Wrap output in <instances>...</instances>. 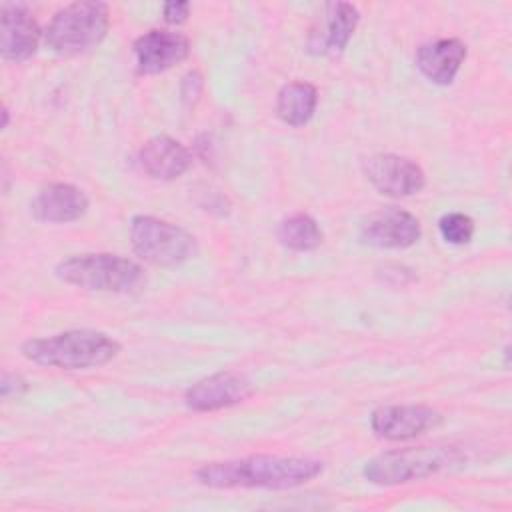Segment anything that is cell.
Listing matches in <instances>:
<instances>
[{
  "label": "cell",
  "instance_id": "cell-1",
  "mask_svg": "<svg viewBox=\"0 0 512 512\" xmlns=\"http://www.w3.org/2000/svg\"><path fill=\"white\" fill-rule=\"evenodd\" d=\"M324 472V462L312 456L252 454L234 460L202 464L194 476L208 488L290 490L312 482Z\"/></svg>",
  "mask_w": 512,
  "mask_h": 512
},
{
  "label": "cell",
  "instance_id": "cell-2",
  "mask_svg": "<svg viewBox=\"0 0 512 512\" xmlns=\"http://www.w3.org/2000/svg\"><path fill=\"white\" fill-rule=\"evenodd\" d=\"M20 352L26 360L38 366L88 370L114 360L120 352V342L100 330L80 328L42 338H30L22 342Z\"/></svg>",
  "mask_w": 512,
  "mask_h": 512
},
{
  "label": "cell",
  "instance_id": "cell-3",
  "mask_svg": "<svg viewBox=\"0 0 512 512\" xmlns=\"http://www.w3.org/2000/svg\"><path fill=\"white\" fill-rule=\"evenodd\" d=\"M466 462V454L460 446H410L380 452L370 458L362 474L376 486H398L416 480H424L444 470L458 468Z\"/></svg>",
  "mask_w": 512,
  "mask_h": 512
},
{
  "label": "cell",
  "instance_id": "cell-4",
  "mask_svg": "<svg viewBox=\"0 0 512 512\" xmlns=\"http://www.w3.org/2000/svg\"><path fill=\"white\" fill-rule=\"evenodd\" d=\"M110 28L106 2L82 0L60 8L42 30L44 44L62 56H76L94 50Z\"/></svg>",
  "mask_w": 512,
  "mask_h": 512
},
{
  "label": "cell",
  "instance_id": "cell-5",
  "mask_svg": "<svg viewBox=\"0 0 512 512\" xmlns=\"http://www.w3.org/2000/svg\"><path fill=\"white\" fill-rule=\"evenodd\" d=\"M54 274L62 282L90 292L126 294L144 282V270L138 262L110 252L64 258L56 264Z\"/></svg>",
  "mask_w": 512,
  "mask_h": 512
},
{
  "label": "cell",
  "instance_id": "cell-6",
  "mask_svg": "<svg viewBox=\"0 0 512 512\" xmlns=\"http://www.w3.org/2000/svg\"><path fill=\"white\" fill-rule=\"evenodd\" d=\"M130 244L138 258L160 268L180 266L198 252L196 238L186 228L150 214L130 220Z\"/></svg>",
  "mask_w": 512,
  "mask_h": 512
},
{
  "label": "cell",
  "instance_id": "cell-7",
  "mask_svg": "<svg viewBox=\"0 0 512 512\" xmlns=\"http://www.w3.org/2000/svg\"><path fill=\"white\" fill-rule=\"evenodd\" d=\"M364 176L374 190L390 198H408L426 186V174L420 164L392 152L366 158Z\"/></svg>",
  "mask_w": 512,
  "mask_h": 512
},
{
  "label": "cell",
  "instance_id": "cell-8",
  "mask_svg": "<svg viewBox=\"0 0 512 512\" xmlns=\"http://www.w3.org/2000/svg\"><path fill=\"white\" fill-rule=\"evenodd\" d=\"M442 422V412L424 404H388L370 414L372 432L392 442L412 440L438 428Z\"/></svg>",
  "mask_w": 512,
  "mask_h": 512
},
{
  "label": "cell",
  "instance_id": "cell-9",
  "mask_svg": "<svg viewBox=\"0 0 512 512\" xmlns=\"http://www.w3.org/2000/svg\"><path fill=\"white\" fill-rule=\"evenodd\" d=\"M422 228L418 218L396 206H388L372 212L360 226V240L374 248L402 250L420 240Z\"/></svg>",
  "mask_w": 512,
  "mask_h": 512
},
{
  "label": "cell",
  "instance_id": "cell-10",
  "mask_svg": "<svg viewBox=\"0 0 512 512\" xmlns=\"http://www.w3.org/2000/svg\"><path fill=\"white\" fill-rule=\"evenodd\" d=\"M250 394L252 384L244 374L220 370L194 382L184 392V404L194 412H216L244 402Z\"/></svg>",
  "mask_w": 512,
  "mask_h": 512
},
{
  "label": "cell",
  "instance_id": "cell-11",
  "mask_svg": "<svg viewBox=\"0 0 512 512\" xmlns=\"http://www.w3.org/2000/svg\"><path fill=\"white\" fill-rule=\"evenodd\" d=\"M140 74H160L180 64L190 54V40L182 32L152 28L132 44Z\"/></svg>",
  "mask_w": 512,
  "mask_h": 512
},
{
  "label": "cell",
  "instance_id": "cell-12",
  "mask_svg": "<svg viewBox=\"0 0 512 512\" xmlns=\"http://www.w3.org/2000/svg\"><path fill=\"white\" fill-rule=\"evenodd\" d=\"M2 42L0 52L6 62H24L32 58L42 40V30L26 4L4 2L0 8Z\"/></svg>",
  "mask_w": 512,
  "mask_h": 512
},
{
  "label": "cell",
  "instance_id": "cell-13",
  "mask_svg": "<svg viewBox=\"0 0 512 512\" xmlns=\"http://www.w3.org/2000/svg\"><path fill=\"white\" fill-rule=\"evenodd\" d=\"M358 22H360V12L354 4L350 2L326 4L316 28L310 30L308 50L314 54H340L348 46Z\"/></svg>",
  "mask_w": 512,
  "mask_h": 512
},
{
  "label": "cell",
  "instance_id": "cell-14",
  "mask_svg": "<svg viewBox=\"0 0 512 512\" xmlns=\"http://www.w3.org/2000/svg\"><path fill=\"white\" fill-rule=\"evenodd\" d=\"M88 204V196L78 186L68 182H50L34 194L30 200V212L40 222L66 224L82 218Z\"/></svg>",
  "mask_w": 512,
  "mask_h": 512
},
{
  "label": "cell",
  "instance_id": "cell-15",
  "mask_svg": "<svg viewBox=\"0 0 512 512\" xmlns=\"http://www.w3.org/2000/svg\"><path fill=\"white\" fill-rule=\"evenodd\" d=\"M468 54L460 38H438L422 44L416 50L414 62L418 72L432 84L448 86L454 82L460 66Z\"/></svg>",
  "mask_w": 512,
  "mask_h": 512
},
{
  "label": "cell",
  "instance_id": "cell-16",
  "mask_svg": "<svg viewBox=\"0 0 512 512\" xmlns=\"http://www.w3.org/2000/svg\"><path fill=\"white\" fill-rule=\"evenodd\" d=\"M138 164L154 180H176L190 168L192 154L182 142L158 134L142 144Z\"/></svg>",
  "mask_w": 512,
  "mask_h": 512
},
{
  "label": "cell",
  "instance_id": "cell-17",
  "mask_svg": "<svg viewBox=\"0 0 512 512\" xmlns=\"http://www.w3.org/2000/svg\"><path fill=\"white\" fill-rule=\"evenodd\" d=\"M318 106V90L314 84L296 80L280 88L276 96V116L288 126H304L312 120Z\"/></svg>",
  "mask_w": 512,
  "mask_h": 512
},
{
  "label": "cell",
  "instance_id": "cell-18",
  "mask_svg": "<svg viewBox=\"0 0 512 512\" xmlns=\"http://www.w3.org/2000/svg\"><path fill=\"white\" fill-rule=\"evenodd\" d=\"M276 236L284 248L294 250V252L316 250L324 240V234H322L318 222L310 214H304V212H296V214L282 218L278 224Z\"/></svg>",
  "mask_w": 512,
  "mask_h": 512
},
{
  "label": "cell",
  "instance_id": "cell-19",
  "mask_svg": "<svg viewBox=\"0 0 512 512\" xmlns=\"http://www.w3.org/2000/svg\"><path fill=\"white\" fill-rule=\"evenodd\" d=\"M474 220L464 212H446L438 220V232L444 242L462 246L468 244L474 236Z\"/></svg>",
  "mask_w": 512,
  "mask_h": 512
},
{
  "label": "cell",
  "instance_id": "cell-20",
  "mask_svg": "<svg viewBox=\"0 0 512 512\" xmlns=\"http://www.w3.org/2000/svg\"><path fill=\"white\" fill-rule=\"evenodd\" d=\"M190 14V2H182V0H172V2H164L162 6V16L168 24H182L188 20Z\"/></svg>",
  "mask_w": 512,
  "mask_h": 512
},
{
  "label": "cell",
  "instance_id": "cell-21",
  "mask_svg": "<svg viewBox=\"0 0 512 512\" xmlns=\"http://www.w3.org/2000/svg\"><path fill=\"white\" fill-rule=\"evenodd\" d=\"M26 390H28V384H26V380L20 374H10V372L2 374V382H0L2 398H12V396L18 398Z\"/></svg>",
  "mask_w": 512,
  "mask_h": 512
},
{
  "label": "cell",
  "instance_id": "cell-22",
  "mask_svg": "<svg viewBox=\"0 0 512 512\" xmlns=\"http://www.w3.org/2000/svg\"><path fill=\"white\" fill-rule=\"evenodd\" d=\"M2 118H4V120H2V128H6V126H8V108H6V106L2 108Z\"/></svg>",
  "mask_w": 512,
  "mask_h": 512
}]
</instances>
